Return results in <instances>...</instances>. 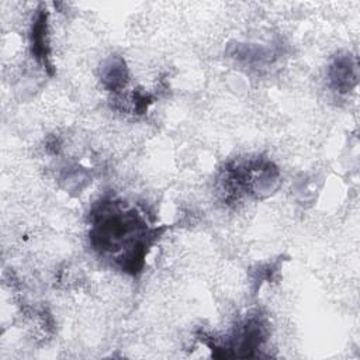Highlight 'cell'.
I'll return each mask as SVG.
<instances>
[{
	"label": "cell",
	"instance_id": "6da1fadb",
	"mask_svg": "<svg viewBox=\"0 0 360 360\" xmlns=\"http://www.w3.org/2000/svg\"><path fill=\"white\" fill-rule=\"evenodd\" d=\"M90 240L100 255H115L121 270L136 274L142 270L152 243L165 228H148L135 210L122 208L121 202L103 200L91 212Z\"/></svg>",
	"mask_w": 360,
	"mask_h": 360
},
{
	"label": "cell",
	"instance_id": "7a4b0ae2",
	"mask_svg": "<svg viewBox=\"0 0 360 360\" xmlns=\"http://www.w3.org/2000/svg\"><path fill=\"white\" fill-rule=\"evenodd\" d=\"M31 52L37 58L39 63L49 72H52L51 63V45L48 35V13L46 10H41L31 27Z\"/></svg>",
	"mask_w": 360,
	"mask_h": 360
},
{
	"label": "cell",
	"instance_id": "3957f363",
	"mask_svg": "<svg viewBox=\"0 0 360 360\" xmlns=\"http://www.w3.org/2000/svg\"><path fill=\"white\" fill-rule=\"evenodd\" d=\"M328 77L330 86L335 91L347 93L357 83V72L356 65L352 60L350 55H339L333 59L329 66Z\"/></svg>",
	"mask_w": 360,
	"mask_h": 360
},
{
	"label": "cell",
	"instance_id": "277c9868",
	"mask_svg": "<svg viewBox=\"0 0 360 360\" xmlns=\"http://www.w3.org/2000/svg\"><path fill=\"white\" fill-rule=\"evenodd\" d=\"M128 80V69L121 58H111L101 68V82L105 89L120 91Z\"/></svg>",
	"mask_w": 360,
	"mask_h": 360
}]
</instances>
